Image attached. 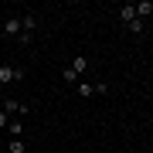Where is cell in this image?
<instances>
[{
	"label": "cell",
	"mask_w": 153,
	"mask_h": 153,
	"mask_svg": "<svg viewBox=\"0 0 153 153\" xmlns=\"http://www.w3.org/2000/svg\"><path fill=\"white\" fill-rule=\"evenodd\" d=\"M0 109H4L7 116H27V102H17V99L4 95V99H0Z\"/></svg>",
	"instance_id": "obj_1"
},
{
	"label": "cell",
	"mask_w": 153,
	"mask_h": 153,
	"mask_svg": "<svg viewBox=\"0 0 153 153\" xmlns=\"http://www.w3.org/2000/svg\"><path fill=\"white\" fill-rule=\"evenodd\" d=\"M21 78H24L21 68H14V65H0V85H14V82H21Z\"/></svg>",
	"instance_id": "obj_2"
},
{
	"label": "cell",
	"mask_w": 153,
	"mask_h": 153,
	"mask_svg": "<svg viewBox=\"0 0 153 153\" xmlns=\"http://www.w3.org/2000/svg\"><path fill=\"white\" fill-rule=\"evenodd\" d=\"M4 38H17L21 41V14H10L4 21Z\"/></svg>",
	"instance_id": "obj_3"
},
{
	"label": "cell",
	"mask_w": 153,
	"mask_h": 153,
	"mask_svg": "<svg viewBox=\"0 0 153 153\" xmlns=\"http://www.w3.org/2000/svg\"><path fill=\"white\" fill-rule=\"evenodd\" d=\"M68 68H71V71H75V75H82V71L88 68V58H85V55H75V58H71V61H68Z\"/></svg>",
	"instance_id": "obj_4"
},
{
	"label": "cell",
	"mask_w": 153,
	"mask_h": 153,
	"mask_svg": "<svg viewBox=\"0 0 153 153\" xmlns=\"http://www.w3.org/2000/svg\"><path fill=\"white\" fill-rule=\"evenodd\" d=\"M133 10H136V17L143 21V17L153 14V0H140V4H133Z\"/></svg>",
	"instance_id": "obj_5"
},
{
	"label": "cell",
	"mask_w": 153,
	"mask_h": 153,
	"mask_svg": "<svg viewBox=\"0 0 153 153\" xmlns=\"http://www.w3.org/2000/svg\"><path fill=\"white\" fill-rule=\"evenodd\" d=\"M119 21H123V24H133V21H136V10H133V4H123V7H119Z\"/></svg>",
	"instance_id": "obj_6"
},
{
	"label": "cell",
	"mask_w": 153,
	"mask_h": 153,
	"mask_svg": "<svg viewBox=\"0 0 153 153\" xmlns=\"http://www.w3.org/2000/svg\"><path fill=\"white\" fill-rule=\"evenodd\" d=\"M7 133H10V140L24 136V123H21V119H10V123H7Z\"/></svg>",
	"instance_id": "obj_7"
},
{
	"label": "cell",
	"mask_w": 153,
	"mask_h": 153,
	"mask_svg": "<svg viewBox=\"0 0 153 153\" xmlns=\"http://www.w3.org/2000/svg\"><path fill=\"white\" fill-rule=\"evenodd\" d=\"M7 153H27V143L17 136V140H10V143H7Z\"/></svg>",
	"instance_id": "obj_8"
},
{
	"label": "cell",
	"mask_w": 153,
	"mask_h": 153,
	"mask_svg": "<svg viewBox=\"0 0 153 153\" xmlns=\"http://www.w3.org/2000/svg\"><path fill=\"white\" fill-rule=\"evenodd\" d=\"M75 92L82 95V99H92V95H95V88L88 85V82H78V85H75Z\"/></svg>",
	"instance_id": "obj_9"
},
{
	"label": "cell",
	"mask_w": 153,
	"mask_h": 153,
	"mask_svg": "<svg viewBox=\"0 0 153 153\" xmlns=\"http://www.w3.org/2000/svg\"><path fill=\"white\" fill-rule=\"evenodd\" d=\"M61 82H68V85H78V75H75V71H71V68L65 65V68H61Z\"/></svg>",
	"instance_id": "obj_10"
},
{
	"label": "cell",
	"mask_w": 153,
	"mask_h": 153,
	"mask_svg": "<svg viewBox=\"0 0 153 153\" xmlns=\"http://www.w3.org/2000/svg\"><path fill=\"white\" fill-rule=\"evenodd\" d=\"M126 27H129L133 34H143V21H140V17H136V21H133V24H126Z\"/></svg>",
	"instance_id": "obj_11"
},
{
	"label": "cell",
	"mask_w": 153,
	"mask_h": 153,
	"mask_svg": "<svg viewBox=\"0 0 153 153\" xmlns=\"http://www.w3.org/2000/svg\"><path fill=\"white\" fill-rule=\"evenodd\" d=\"M7 123H10V116H7L4 109H0V129H4V126H7Z\"/></svg>",
	"instance_id": "obj_12"
},
{
	"label": "cell",
	"mask_w": 153,
	"mask_h": 153,
	"mask_svg": "<svg viewBox=\"0 0 153 153\" xmlns=\"http://www.w3.org/2000/svg\"><path fill=\"white\" fill-rule=\"evenodd\" d=\"M0 99H4V85H0Z\"/></svg>",
	"instance_id": "obj_13"
},
{
	"label": "cell",
	"mask_w": 153,
	"mask_h": 153,
	"mask_svg": "<svg viewBox=\"0 0 153 153\" xmlns=\"http://www.w3.org/2000/svg\"><path fill=\"white\" fill-rule=\"evenodd\" d=\"M143 153H153V150H143Z\"/></svg>",
	"instance_id": "obj_14"
}]
</instances>
